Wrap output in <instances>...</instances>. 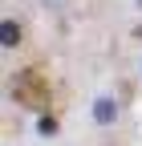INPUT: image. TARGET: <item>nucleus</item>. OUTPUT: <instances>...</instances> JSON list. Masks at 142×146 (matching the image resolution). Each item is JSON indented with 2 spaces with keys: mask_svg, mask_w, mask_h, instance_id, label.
I'll use <instances>...</instances> for the list:
<instances>
[{
  "mask_svg": "<svg viewBox=\"0 0 142 146\" xmlns=\"http://www.w3.org/2000/svg\"><path fill=\"white\" fill-rule=\"evenodd\" d=\"M134 8H138V12H142V0H134Z\"/></svg>",
  "mask_w": 142,
  "mask_h": 146,
  "instance_id": "nucleus-4",
  "label": "nucleus"
},
{
  "mask_svg": "<svg viewBox=\"0 0 142 146\" xmlns=\"http://www.w3.org/2000/svg\"><path fill=\"white\" fill-rule=\"evenodd\" d=\"M138 73H142V65H138Z\"/></svg>",
  "mask_w": 142,
  "mask_h": 146,
  "instance_id": "nucleus-5",
  "label": "nucleus"
},
{
  "mask_svg": "<svg viewBox=\"0 0 142 146\" xmlns=\"http://www.w3.org/2000/svg\"><path fill=\"white\" fill-rule=\"evenodd\" d=\"M118 118H122V102L114 98V94H98L94 102H90V122L94 126H118Z\"/></svg>",
  "mask_w": 142,
  "mask_h": 146,
  "instance_id": "nucleus-1",
  "label": "nucleus"
},
{
  "mask_svg": "<svg viewBox=\"0 0 142 146\" xmlns=\"http://www.w3.org/2000/svg\"><path fill=\"white\" fill-rule=\"evenodd\" d=\"M37 130H41V134H57V118H49V114L37 118Z\"/></svg>",
  "mask_w": 142,
  "mask_h": 146,
  "instance_id": "nucleus-3",
  "label": "nucleus"
},
{
  "mask_svg": "<svg viewBox=\"0 0 142 146\" xmlns=\"http://www.w3.org/2000/svg\"><path fill=\"white\" fill-rule=\"evenodd\" d=\"M0 45H4V49H16V45H21V25H16L12 16L0 21Z\"/></svg>",
  "mask_w": 142,
  "mask_h": 146,
  "instance_id": "nucleus-2",
  "label": "nucleus"
}]
</instances>
